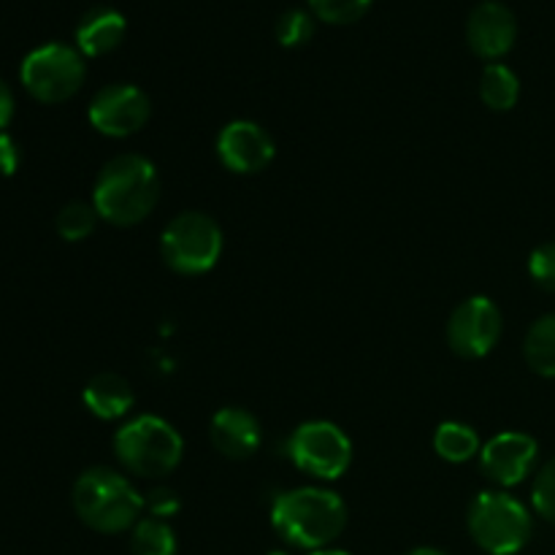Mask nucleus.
Wrapping results in <instances>:
<instances>
[{
    "label": "nucleus",
    "mask_w": 555,
    "mask_h": 555,
    "mask_svg": "<svg viewBox=\"0 0 555 555\" xmlns=\"http://www.w3.org/2000/svg\"><path fill=\"white\" fill-rule=\"evenodd\" d=\"M160 201V177L150 157L122 152L106 160L92 188V206L101 220L117 228L144 222Z\"/></svg>",
    "instance_id": "f257e3e1"
},
{
    "label": "nucleus",
    "mask_w": 555,
    "mask_h": 555,
    "mask_svg": "<svg viewBox=\"0 0 555 555\" xmlns=\"http://www.w3.org/2000/svg\"><path fill=\"white\" fill-rule=\"evenodd\" d=\"M271 526L287 545L309 553L323 551L345 531L347 507L341 496L325 488H293L271 504Z\"/></svg>",
    "instance_id": "f03ea898"
},
{
    "label": "nucleus",
    "mask_w": 555,
    "mask_h": 555,
    "mask_svg": "<svg viewBox=\"0 0 555 555\" xmlns=\"http://www.w3.org/2000/svg\"><path fill=\"white\" fill-rule=\"evenodd\" d=\"M74 509L85 526L101 534H119L133 529L141 520L144 496L133 482L106 466H92L81 472L74 482Z\"/></svg>",
    "instance_id": "7ed1b4c3"
},
{
    "label": "nucleus",
    "mask_w": 555,
    "mask_h": 555,
    "mask_svg": "<svg viewBox=\"0 0 555 555\" xmlns=\"http://www.w3.org/2000/svg\"><path fill=\"white\" fill-rule=\"evenodd\" d=\"M114 453L130 475L163 480L182 461L184 442L177 428L163 417L135 415L114 434Z\"/></svg>",
    "instance_id": "20e7f679"
},
{
    "label": "nucleus",
    "mask_w": 555,
    "mask_h": 555,
    "mask_svg": "<svg viewBox=\"0 0 555 555\" xmlns=\"http://www.w3.org/2000/svg\"><path fill=\"white\" fill-rule=\"evenodd\" d=\"M472 540L488 555H515L531 540V513L524 502L504 491H482L466 513Z\"/></svg>",
    "instance_id": "39448f33"
},
{
    "label": "nucleus",
    "mask_w": 555,
    "mask_h": 555,
    "mask_svg": "<svg viewBox=\"0 0 555 555\" xmlns=\"http://www.w3.org/2000/svg\"><path fill=\"white\" fill-rule=\"evenodd\" d=\"M163 263L184 276L206 274L222 255V231L204 211H182L160 236Z\"/></svg>",
    "instance_id": "423d86ee"
},
{
    "label": "nucleus",
    "mask_w": 555,
    "mask_h": 555,
    "mask_svg": "<svg viewBox=\"0 0 555 555\" xmlns=\"http://www.w3.org/2000/svg\"><path fill=\"white\" fill-rule=\"evenodd\" d=\"M87 76L85 54L68 43H43L36 47L20 65L22 87L41 103L70 101L81 90Z\"/></svg>",
    "instance_id": "0eeeda50"
},
{
    "label": "nucleus",
    "mask_w": 555,
    "mask_h": 555,
    "mask_svg": "<svg viewBox=\"0 0 555 555\" xmlns=\"http://www.w3.org/2000/svg\"><path fill=\"white\" fill-rule=\"evenodd\" d=\"M285 455L314 480H339L352 464V442L336 423L307 421L291 434Z\"/></svg>",
    "instance_id": "6e6552de"
},
{
    "label": "nucleus",
    "mask_w": 555,
    "mask_h": 555,
    "mask_svg": "<svg viewBox=\"0 0 555 555\" xmlns=\"http://www.w3.org/2000/svg\"><path fill=\"white\" fill-rule=\"evenodd\" d=\"M502 312L488 296H472L448 320V345L466 361L486 358L502 339Z\"/></svg>",
    "instance_id": "1a4fd4ad"
},
{
    "label": "nucleus",
    "mask_w": 555,
    "mask_h": 555,
    "mask_svg": "<svg viewBox=\"0 0 555 555\" xmlns=\"http://www.w3.org/2000/svg\"><path fill=\"white\" fill-rule=\"evenodd\" d=\"M152 103L141 87L135 85H108L92 95L87 117L101 135L108 139H128L139 133L150 122Z\"/></svg>",
    "instance_id": "9d476101"
},
{
    "label": "nucleus",
    "mask_w": 555,
    "mask_h": 555,
    "mask_svg": "<svg viewBox=\"0 0 555 555\" xmlns=\"http://www.w3.org/2000/svg\"><path fill=\"white\" fill-rule=\"evenodd\" d=\"M540 444L524 431H504L488 439L480 450V472L493 486L513 488L534 472Z\"/></svg>",
    "instance_id": "9b49d317"
},
{
    "label": "nucleus",
    "mask_w": 555,
    "mask_h": 555,
    "mask_svg": "<svg viewBox=\"0 0 555 555\" xmlns=\"http://www.w3.org/2000/svg\"><path fill=\"white\" fill-rule=\"evenodd\" d=\"M215 150L222 166L233 173H260L274 160V139L253 119L222 125Z\"/></svg>",
    "instance_id": "f8f14e48"
},
{
    "label": "nucleus",
    "mask_w": 555,
    "mask_h": 555,
    "mask_svg": "<svg viewBox=\"0 0 555 555\" xmlns=\"http://www.w3.org/2000/svg\"><path fill=\"white\" fill-rule=\"evenodd\" d=\"M515 38H518V20L507 5L499 0H482L472 9L466 20V43L477 57L496 63L515 47Z\"/></svg>",
    "instance_id": "ddd939ff"
},
{
    "label": "nucleus",
    "mask_w": 555,
    "mask_h": 555,
    "mask_svg": "<svg viewBox=\"0 0 555 555\" xmlns=\"http://www.w3.org/2000/svg\"><path fill=\"white\" fill-rule=\"evenodd\" d=\"M211 444L231 461H244L260 448V423L244 406H222L211 417Z\"/></svg>",
    "instance_id": "4468645a"
},
{
    "label": "nucleus",
    "mask_w": 555,
    "mask_h": 555,
    "mask_svg": "<svg viewBox=\"0 0 555 555\" xmlns=\"http://www.w3.org/2000/svg\"><path fill=\"white\" fill-rule=\"evenodd\" d=\"M128 22L112 5H95L76 25V49L85 57H103L122 43Z\"/></svg>",
    "instance_id": "2eb2a0df"
},
{
    "label": "nucleus",
    "mask_w": 555,
    "mask_h": 555,
    "mask_svg": "<svg viewBox=\"0 0 555 555\" xmlns=\"http://www.w3.org/2000/svg\"><path fill=\"white\" fill-rule=\"evenodd\" d=\"M81 401L101 421H119V417L130 415L135 404V393L125 377L114 372H101L85 385Z\"/></svg>",
    "instance_id": "dca6fc26"
},
{
    "label": "nucleus",
    "mask_w": 555,
    "mask_h": 555,
    "mask_svg": "<svg viewBox=\"0 0 555 555\" xmlns=\"http://www.w3.org/2000/svg\"><path fill=\"white\" fill-rule=\"evenodd\" d=\"M434 450L448 464H466L480 455V437L469 423L444 421L434 431Z\"/></svg>",
    "instance_id": "f3484780"
},
{
    "label": "nucleus",
    "mask_w": 555,
    "mask_h": 555,
    "mask_svg": "<svg viewBox=\"0 0 555 555\" xmlns=\"http://www.w3.org/2000/svg\"><path fill=\"white\" fill-rule=\"evenodd\" d=\"M480 98L491 112H509L520 98V79L504 63H488L480 76Z\"/></svg>",
    "instance_id": "a211bd4d"
},
{
    "label": "nucleus",
    "mask_w": 555,
    "mask_h": 555,
    "mask_svg": "<svg viewBox=\"0 0 555 555\" xmlns=\"http://www.w3.org/2000/svg\"><path fill=\"white\" fill-rule=\"evenodd\" d=\"M524 356L531 372L555 377V312L537 320L524 339Z\"/></svg>",
    "instance_id": "6ab92c4d"
},
{
    "label": "nucleus",
    "mask_w": 555,
    "mask_h": 555,
    "mask_svg": "<svg viewBox=\"0 0 555 555\" xmlns=\"http://www.w3.org/2000/svg\"><path fill=\"white\" fill-rule=\"evenodd\" d=\"M133 555H177V534L166 520L141 518L130 534Z\"/></svg>",
    "instance_id": "aec40b11"
},
{
    "label": "nucleus",
    "mask_w": 555,
    "mask_h": 555,
    "mask_svg": "<svg viewBox=\"0 0 555 555\" xmlns=\"http://www.w3.org/2000/svg\"><path fill=\"white\" fill-rule=\"evenodd\" d=\"M98 220H101V215H98L95 206L85 204V201H70L57 211L54 225H57L60 238H65V242H85L87 236H92Z\"/></svg>",
    "instance_id": "412c9836"
},
{
    "label": "nucleus",
    "mask_w": 555,
    "mask_h": 555,
    "mask_svg": "<svg viewBox=\"0 0 555 555\" xmlns=\"http://www.w3.org/2000/svg\"><path fill=\"white\" fill-rule=\"evenodd\" d=\"M314 20L325 25H352L372 9V0H309Z\"/></svg>",
    "instance_id": "4be33fe9"
},
{
    "label": "nucleus",
    "mask_w": 555,
    "mask_h": 555,
    "mask_svg": "<svg viewBox=\"0 0 555 555\" xmlns=\"http://www.w3.org/2000/svg\"><path fill=\"white\" fill-rule=\"evenodd\" d=\"M314 36V14L304 9H287L285 14L276 20V41L282 47H304L309 38Z\"/></svg>",
    "instance_id": "5701e85b"
},
{
    "label": "nucleus",
    "mask_w": 555,
    "mask_h": 555,
    "mask_svg": "<svg viewBox=\"0 0 555 555\" xmlns=\"http://www.w3.org/2000/svg\"><path fill=\"white\" fill-rule=\"evenodd\" d=\"M531 502H534V509L542 518L555 524V459L547 461L540 469V475H537Z\"/></svg>",
    "instance_id": "b1692460"
},
{
    "label": "nucleus",
    "mask_w": 555,
    "mask_h": 555,
    "mask_svg": "<svg viewBox=\"0 0 555 555\" xmlns=\"http://www.w3.org/2000/svg\"><path fill=\"white\" fill-rule=\"evenodd\" d=\"M529 274L542 291L555 293V242L542 244L531 253L529 258Z\"/></svg>",
    "instance_id": "393cba45"
},
{
    "label": "nucleus",
    "mask_w": 555,
    "mask_h": 555,
    "mask_svg": "<svg viewBox=\"0 0 555 555\" xmlns=\"http://www.w3.org/2000/svg\"><path fill=\"white\" fill-rule=\"evenodd\" d=\"M144 507L150 509L152 518L166 520V518H173V515L182 509V502H179V493L173 491V488L157 486L144 496Z\"/></svg>",
    "instance_id": "a878e982"
},
{
    "label": "nucleus",
    "mask_w": 555,
    "mask_h": 555,
    "mask_svg": "<svg viewBox=\"0 0 555 555\" xmlns=\"http://www.w3.org/2000/svg\"><path fill=\"white\" fill-rule=\"evenodd\" d=\"M22 163L20 144L9 133H0V177H14Z\"/></svg>",
    "instance_id": "bb28decb"
},
{
    "label": "nucleus",
    "mask_w": 555,
    "mask_h": 555,
    "mask_svg": "<svg viewBox=\"0 0 555 555\" xmlns=\"http://www.w3.org/2000/svg\"><path fill=\"white\" fill-rule=\"evenodd\" d=\"M11 119H14V92L0 79V133H3V128H9Z\"/></svg>",
    "instance_id": "cd10ccee"
},
{
    "label": "nucleus",
    "mask_w": 555,
    "mask_h": 555,
    "mask_svg": "<svg viewBox=\"0 0 555 555\" xmlns=\"http://www.w3.org/2000/svg\"><path fill=\"white\" fill-rule=\"evenodd\" d=\"M404 555H448L444 551H437V547H415V551L404 553Z\"/></svg>",
    "instance_id": "c85d7f7f"
},
{
    "label": "nucleus",
    "mask_w": 555,
    "mask_h": 555,
    "mask_svg": "<svg viewBox=\"0 0 555 555\" xmlns=\"http://www.w3.org/2000/svg\"><path fill=\"white\" fill-rule=\"evenodd\" d=\"M309 555H350L347 551H336V547H323V551H312Z\"/></svg>",
    "instance_id": "c756f323"
},
{
    "label": "nucleus",
    "mask_w": 555,
    "mask_h": 555,
    "mask_svg": "<svg viewBox=\"0 0 555 555\" xmlns=\"http://www.w3.org/2000/svg\"><path fill=\"white\" fill-rule=\"evenodd\" d=\"M269 555H287V553H280V551H274V553H269Z\"/></svg>",
    "instance_id": "7c9ffc66"
}]
</instances>
